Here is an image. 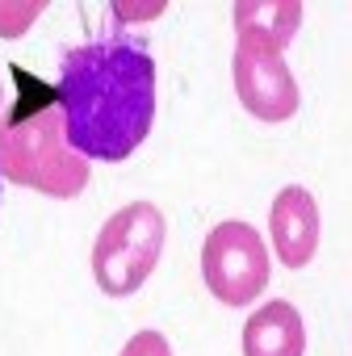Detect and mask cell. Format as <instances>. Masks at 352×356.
I'll return each mask as SVG.
<instances>
[{"instance_id": "obj_3", "label": "cell", "mask_w": 352, "mask_h": 356, "mask_svg": "<svg viewBox=\"0 0 352 356\" xmlns=\"http://www.w3.org/2000/svg\"><path fill=\"white\" fill-rule=\"evenodd\" d=\"M168 222L151 202H130L105 218L93 243V277L105 298H130L147 285L163 256Z\"/></svg>"}, {"instance_id": "obj_8", "label": "cell", "mask_w": 352, "mask_h": 356, "mask_svg": "<svg viewBox=\"0 0 352 356\" xmlns=\"http://www.w3.org/2000/svg\"><path fill=\"white\" fill-rule=\"evenodd\" d=\"M231 22H235V38H256L285 51L302 26V5L298 0H239L231 9Z\"/></svg>"}, {"instance_id": "obj_4", "label": "cell", "mask_w": 352, "mask_h": 356, "mask_svg": "<svg viewBox=\"0 0 352 356\" xmlns=\"http://www.w3.org/2000/svg\"><path fill=\"white\" fill-rule=\"evenodd\" d=\"M202 277L223 306H252L269 285V252L260 231L239 218L218 222L202 243Z\"/></svg>"}, {"instance_id": "obj_1", "label": "cell", "mask_w": 352, "mask_h": 356, "mask_svg": "<svg viewBox=\"0 0 352 356\" xmlns=\"http://www.w3.org/2000/svg\"><path fill=\"white\" fill-rule=\"evenodd\" d=\"M59 105L84 159L122 163L155 122V59L134 42H84L63 55Z\"/></svg>"}, {"instance_id": "obj_11", "label": "cell", "mask_w": 352, "mask_h": 356, "mask_svg": "<svg viewBox=\"0 0 352 356\" xmlns=\"http://www.w3.org/2000/svg\"><path fill=\"white\" fill-rule=\"evenodd\" d=\"M0 109H5V84H0Z\"/></svg>"}, {"instance_id": "obj_6", "label": "cell", "mask_w": 352, "mask_h": 356, "mask_svg": "<svg viewBox=\"0 0 352 356\" xmlns=\"http://www.w3.org/2000/svg\"><path fill=\"white\" fill-rule=\"evenodd\" d=\"M273 252L285 268H306L319 252V206L302 185H289L273 197L269 210Z\"/></svg>"}, {"instance_id": "obj_7", "label": "cell", "mask_w": 352, "mask_h": 356, "mask_svg": "<svg viewBox=\"0 0 352 356\" xmlns=\"http://www.w3.org/2000/svg\"><path fill=\"white\" fill-rule=\"evenodd\" d=\"M306 352V327L294 302L277 298L264 302L243 323V356H302Z\"/></svg>"}, {"instance_id": "obj_5", "label": "cell", "mask_w": 352, "mask_h": 356, "mask_svg": "<svg viewBox=\"0 0 352 356\" xmlns=\"http://www.w3.org/2000/svg\"><path fill=\"white\" fill-rule=\"evenodd\" d=\"M231 76H235L239 105L256 122H289L298 113V105H302V92H298V80H294L285 55L277 47H269V42L235 38Z\"/></svg>"}, {"instance_id": "obj_2", "label": "cell", "mask_w": 352, "mask_h": 356, "mask_svg": "<svg viewBox=\"0 0 352 356\" xmlns=\"http://www.w3.org/2000/svg\"><path fill=\"white\" fill-rule=\"evenodd\" d=\"M42 84L30 80V92L0 122V176L42 197L72 202L88 189V159L67 143L63 105Z\"/></svg>"}, {"instance_id": "obj_10", "label": "cell", "mask_w": 352, "mask_h": 356, "mask_svg": "<svg viewBox=\"0 0 352 356\" xmlns=\"http://www.w3.org/2000/svg\"><path fill=\"white\" fill-rule=\"evenodd\" d=\"M118 356H172V348H168V339L159 331H138V335H130L122 343Z\"/></svg>"}, {"instance_id": "obj_9", "label": "cell", "mask_w": 352, "mask_h": 356, "mask_svg": "<svg viewBox=\"0 0 352 356\" xmlns=\"http://www.w3.org/2000/svg\"><path fill=\"white\" fill-rule=\"evenodd\" d=\"M42 0H30V5H0V38H17L34 26V17H42Z\"/></svg>"}]
</instances>
